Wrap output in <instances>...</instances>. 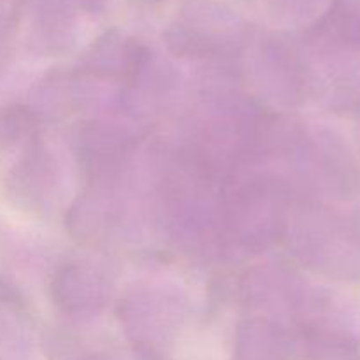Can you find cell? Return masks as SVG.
Returning <instances> with one entry per match:
<instances>
[{
  "instance_id": "6da1fadb",
  "label": "cell",
  "mask_w": 360,
  "mask_h": 360,
  "mask_svg": "<svg viewBox=\"0 0 360 360\" xmlns=\"http://www.w3.org/2000/svg\"><path fill=\"white\" fill-rule=\"evenodd\" d=\"M269 11L278 16H302L315 9L322 0H260Z\"/></svg>"
}]
</instances>
